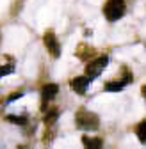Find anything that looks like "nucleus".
<instances>
[{
  "label": "nucleus",
  "mask_w": 146,
  "mask_h": 149,
  "mask_svg": "<svg viewBox=\"0 0 146 149\" xmlns=\"http://www.w3.org/2000/svg\"><path fill=\"white\" fill-rule=\"evenodd\" d=\"M75 123H77V128L82 130V132H93L100 126V119L96 114L89 112L86 108H80L75 116Z\"/></svg>",
  "instance_id": "f257e3e1"
},
{
  "label": "nucleus",
  "mask_w": 146,
  "mask_h": 149,
  "mask_svg": "<svg viewBox=\"0 0 146 149\" xmlns=\"http://www.w3.org/2000/svg\"><path fill=\"white\" fill-rule=\"evenodd\" d=\"M103 14L109 22H116L125 14V0H107L103 6Z\"/></svg>",
  "instance_id": "f03ea898"
},
{
  "label": "nucleus",
  "mask_w": 146,
  "mask_h": 149,
  "mask_svg": "<svg viewBox=\"0 0 146 149\" xmlns=\"http://www.w3.org/2000/svg\"><path fill=\"white\" fill-rule=\"evenodd\" d=\"M107 64H109V57L107 55H102V57H96V59H93L87 66H86V74L84 77L91 82L93 78H96L98 74L107 68Z\"/></svg>",
  "instance_id": "7ed1b4c3"
},
{
  "label": "nucleus",
  "mask_w": 146,
  "mask_h": 149,
  "mask_svg": "<svg viewBox=\"0 0 146 149\" xmlns=\"http://www.w3.org/2000/svg\"><path fill=\"white\" fill-rule=\"evenodd\" d=\"M43 41H45V46H46V50H48V53L52 55V57H59V55H61V45L57 41L55 34L48 30L43 36Z\"/></svg>",
  "instance_id": "20e7f679"
},
{
  "label": "nucleus",
  "mask_w": 146,
  "mask_h": 149,
  "mask_svg": "<svg viewBox=\"0 0 146 149\" xmlns=\"http://www.w3.org/2000/svg\"><path fill=\"white\" fill-rule=\"evenodd\" d=\"M59 92V85L57 84H46L43 89H41V100H43V107L46 108V103L52 101L53 98L57 96Z\"/></svg>",
  "instance_id": "39448f33"
},
{
  "label": "nucleus",
  "mask_w": 146,
  "mask_h": 149,
  "mask_svg": "<svg viewBox=\"0 0 146 149\" xmlns=\"http://www.w3.org/2000/svg\"><path fill=\"white\" fill-rule=\"evenodd\" d=\"M87 85H89V80L86 77H77V78L71 80V89L75 91L77 94H86Z\"/></svg>",
  "instance_id": "423d86ee"
},
{
  "label": "nucleus",
  "mask_w": 146,
  "mask_h": 149,
  "mask_svg": "<svg viewBox=\"0 0 146 149\" xmlns=\"http://www.w3.org/2000/svg\"><path fill=\"white\" fill-rule=\"evenodd\" d=\"M82 144H84L86 149H102L103 147V140L98 139V137H87V135H84L82 137Z\"/></svg>",
  "instance_id": "0eeeda50"
},
{
  "label": "nucleus",
  "mask_w": 146,
  "mask_h": 149,
  "mask_svg": "<svg viewBox=\"0 0 146 149\" xmlns=\"http://www.w3.org/2000/svg\"><path fill=\"white\" fill-rule=\"evenodd\" d=\"M135 135L142 144H146V121H142L135 126Z\"/></svg>",
  "instance_id": "6e6552de"
},
{
  "label": "nucleus",
  "mask_w": 146,
  "mask_h": 149,
  "mask_svg": "<svg viewBox=\"0 0 146 149\" xmlns=\"http://www.w3.org/2000/svg\"><path fill=\"white\" fill-rule=\"evenodd\" d=\"M125 87V84L121 82V80H118V82H107L105 84V91L107 92H118V91H121Z\"/></svg>",
  "instance_id": "1a4fd4ad"
},
{
  "label": "nucleus",
  "mask_w": 146,
  "mask_h": 149,
  "mask_svg": "<svg viewBox=\"0 0 146 149\" xmlns=\"http://www.w3.org/2000/svg\"><path fill=\"white\" fill-rule=\"evenodd\" d=\"M6 121L7 123H13V124H25L27 123V117L25 116H6Z\"/></svg>",
  "instance_id": "9d476101"
},
{
  "label": "nucleus",
  "mask_w": 146,
  "mask_h": 149,
  "mask_svg": "<svg viewBox=\"0 0 146 149\" xmlns=\"http://www.w3.org/2000/svg\"><path fill=\"white\" fill-rule=\"evenodd\" d=\"M57 112H50V114L46 116V124H52V123H55V119H57Z\"/></svg>",
  "instance_id": "9b49d317"
},
{
  "label": "nucleus",
  "mask_w": 146,
  "mask_h": 149,
  "mask_svg": "<svg viewBox=\"0 0 146 149\" xmlns=\"http://www.w3.org/2000/svg\"><path fill=\"white\" fill-rule=\"evenodd\" d=\"M20 96H22V92H14V94H11V96L7 98V101H14V100H18Z\"/></svg>",
  "instance_id": "f8f14e48"
},
{
  "label": "nucleus",
  "mask_w": 146,
  "mask_h": 149,
  "mask_svg": "<svg viewBox=\"0 0 146 149\" xmlns=\"http://www.w3.org/2000/svg\"><path fill=\"white\" fill-rule=\"evenodd\" d=\"M141 92H142V96H144V100H146V85L142 87V91H141Z\"/></svg>",
  "instance_id": "ddd939ff"
},
{
  "label": "nucleus",
  "mask_w": 146,
  "mask_h": 149,
  "mask_svg": "<svg viewBox=\"0 0 146 149\" xmlns=\"http://www.w3.org/2000/svg\"><path fill=\"white\" fill-rule=\"evenodd\" d=\"M18 149H27V147H23V146H20V147H18Z\"/></svg>",
  "instance_id": "4468645a"
}]
</instances>
